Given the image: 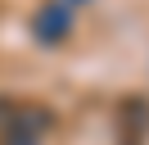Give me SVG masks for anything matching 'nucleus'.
I'll use <instances>...</instances> for the list:
<instances>
[{
  "label": "nucleus",
  "mask_w": 149,
  "mask_h": 145,
  "mask_svg": "<svg viewBox=\"0 0 149 145\" xmlns=\"http://www.w3.org/2000/svg\"><path fill=\"white\" fill-rule=\"evenodd\" d=\"M63 5H68V9H77V5H86V0H63Z\"/></svg>",
  "instance_id": "3"
},
{
  "label": "nucleus",
  "mask_w": 149,
  "mask_h": 145,
  "mask_svg": "<svg viewBox=\"0 0 149 145\" xmlns=\"http://www.w3.org/2000/svg\"><path fill=\"white\" fill-rule=\"evenodd\" d=\"M32 36H36L41 45H63L68 36H72V9L63 5V0H45V5L32 14Z\"/></svg>",
  "instance_id": "1"
},
{
  "label": "nucleus",
  "mask_w": 149,
  "mask_h": 145,
  "mask_svg": "<svg viewBox=\"0 0 149 145\" xmlns=\"http://www.w3.org/2000/svg\"><path fill=\"white\" fill-rule=\"evenodd\" d=\"M113 132H118V145H145L149 141V100L127 95L113 113Z\"/></svg>",
  "instance_id": "2"
}]
</instances>
